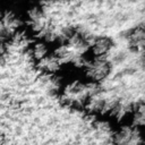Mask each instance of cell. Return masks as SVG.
<instances>
[{"label":"cell","instance_id":"obj_1","mask_svg":"<svg viewBox=\"0 0 145 145\" xmlns=\"http://www.w3.org/2000/svg\"><path fill=\"white\" fill-rule=\"evenodd\" d=\"M97 91L96 84H93L85 78H72L62 85L60 89V100L69 108L83 109L87 108Z\"/></svg>","mask_w":145,"mask_h":145},{"label":"cell","instance_id":"obj_2","mask_svg":"<svg viewBox=\"0 0 145 145\" xmlns=\"http://www.w3.org/2000/svg\"><path fill=\"white\" fill-rule=\"evenodd\" d=\"M82 69L86 80L97 84L109 76L111 66L105 57L92 56L88 59H84L82 62Z\"/></svg>","mask_w":145,"mask_h":145},{"label":"cell","instance_id":"obj_3","mask_svg":"<svg viewBox=\"0 0 145 145\" xmlns=\"http://www.w3.org/2000/svg\"><path fill=\"white\" fill-rule=\"evenodd\" d=\"M114 145H145L144 128H139L130 122L118 126L112 134Z\"/></svg>","mask_w":145,"mask_h":145},{"label":"cell","instance_id":"obj_4","mask_svg":"<svg viewBox=\"0 0 145 145\" xmlns=\"http://www.w3.org/2000/svg\"><path fill=\"white\" fill-rule=\"evenodd\" d=\"M23 26L22 17L14 10H2L0 16V37L6 42L15 36Z\"/></svg>","mask_w":145,"mask_h":145},{"label":"cell","instance_id":"obj_5","mask_svg":"<svg viewBox=\"0 0 145 145\" xmlns=\"http://www.w3.org/2000/svg\"><path fill=\"white\" fill-rule=\"evenodd\" d=\"M36 63L39 68L45 74H57L63 65L59 59V57L57 56V53L51 51L46 56H44L42 59L36 61Z\"/></svg>","mask_w":145,"mask_h":145},{"label":"cell","instance_id":"obj_6","mask_svg":"<svg viewBox=\"0 0 145 145\" xmlns=\"http://www.w3.org/2000/svg\"><path fill=\"white\" fill-rule=\"evenodd\" d=\"M113 43L112 40L106 36H99L96 37L91 45L88 46L93 56L95 57H105V54L111 50Z\"/></svg>","mask_w":145,"mask_h":145},{"label":"cell","instance_id":"obj_7","mask_svg":"<svg viewBox=\"0 0 145 145\" xmlns=\"http://www.w3.org/2000/svg\"><path fill=\"white\" fill-rule=\"evenodd\" d=\"M129 122L139 127V128H144V125H145V106H144L143 103L137 105L133 110Z\"/></svg>","mask_w":145,"mask_h":145},{"label":"cell","instance_id":"obj_8","mask_svg":"<svg viewBox=\"0 0 145 145\" xmlns=\"http://www.w3.org/2000/svg\"><path fill=\"white\" fill-rule=\"evenodd\" d=\"M49 52V46L44 42H35L34 44H32V56L34 57L35 61H39Z\"/></svg>","mask_w":145,"mask_h":145},{"label":"cell","instance_id":"obj_9","mask_svg":"<svg viewBox=\"0 0 145 145\" xmlns=\"http://www.w3.org/2000/svg\"><path fill=\"white\" fill-rule=\"evenodd\" d=\"M1 12H2V10H1V9H0V16H1Z\"/></svg>","mask_w":145,"mask_h":145}]
</instances>
